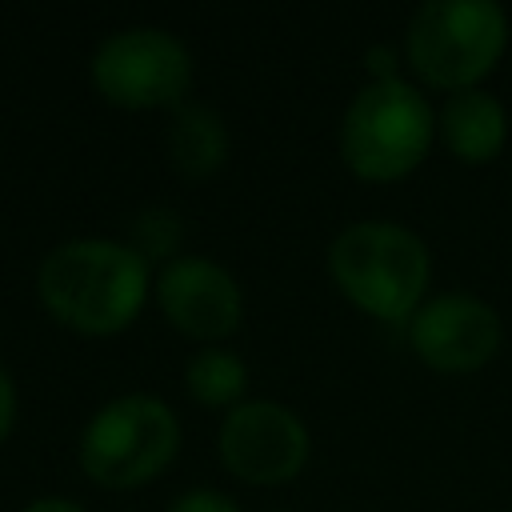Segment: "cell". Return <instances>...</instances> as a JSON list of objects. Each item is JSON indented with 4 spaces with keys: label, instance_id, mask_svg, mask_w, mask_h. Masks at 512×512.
I'll use <instances>...</instances> for the list:
<instances>
[{
    "label": "cell",
    "instance_id": "obj_1",
    "mask_svg": "<svg viewBox=\"0 0 512 512\" xmlns=\"http://www.w3.org/2000/svg\"><path fill=\"white\" fill-rule=\"evenodd\" d=\"M148 268L124 240L76 236L40 260L36 300L56 324L80 336H116L140 316L152 292Z\"/></svg>",
    "mask_w": 512,
    "mask_h": 512
},
{
    "label": "cell",
    "instance_id": "obj_2",
    "mask_svg": "<svg viewBox=\"0 0 512 512\" xmlns=\"http://www.w3.org/2000/svg\"><path fill=\"white\" fill-rule=\"evenodd\" d=\"M328 276L360 312L384 324H408L424 304L432 252L396 220H356L332 236Z\"/></svg>",
    "mask_w": 512,
    "mask_h": 512
},
{
    "label": "cell",
    "instance_id": "obj_3",
    "mask_svg": "<svg viewBox=\"0 0 512 512\" xmlns=\"http://www.w3.org/2000/svg\"><path fill=\"white\" fill-rule=\"evenodd\" d=\"M436 136V116L428 96L408 80H368L344 120L340 156L352 176L368 184H392L420 168Z\"/></svg>",
    "mask_w": 512,
    "mask_h": 512
},
{
    "label": "cell",
    "instance_id": "obj_4",
    "mask_svg": "<svg viewBox=\"0 0 512 512\" xmlns=\"http://www.w3.org/2000/svg\"><path fill=\"white\" fill-rule=\"evenodd\" d=\"M180 436V420L160 396L124 392L88 416L76 456L92 484L128 492L152 484L176 460Z\"/></svg>",
    "mask_w": 512,
    "mask_h": 512
},
{
    "label": "cell",
    "instance_id": "obj_5",
    "mask_svg": "<svg viewBox=\"0 0 512 512\" xmlns=\"http://www.w3.org/2000/svg\"><path fill=\"white\" fill-rule=\"evenodd\" d=\"M508 48V12L492 0H428L412 12L404 56L440 92L480 88Z\"/></svg>",
    "mask_w": 512,
    "mask_h": 512
},
{
    "label": "cell",
    "instance_id": "obj_6",
    "mask_svg": "<svg viewBox=\"0 0 512 512\" xmlns=\"http://www.w3.org/2000/svg\"><path fill=\"white\" fill-rule=\"evenodd\" d=\"M92 88L124 112L180 108L192 88V52L156 24H132L104 36L92 52Z\"/></svg>",
    "mask_w": 512,
    "mask_h": 512
},
{
    "label": "cell",
    "instance_id": "obj_7",
    "mask_svg": "<svg viewBox=\"0 0 512 512\" xmlns=\"http://www.w3.org/2000/svg\"><path fill=\"white\" fill-rule=\"evenodd\" d=\"M220 460L224 468L256 488L268 484H288L304 472L312 440L304 420L276 400H244L236 408H228V416L220 420V436H216Z\"/></svg>",
    "mask_w": 512,
    "mask_h": 512
},
{
    "label": "cell",
    "instance_id": "obj_8",
    "mask_svg": "<svg viewBox=\"0 0 512 512\" xmlns=\"http://www.w3.org/2000/svg\"><path fill=\"white\" fill-rule=\"evenodd\" d=\"M408 344L420 364L444 376L476 372L496 360L504 344L500 312L472 292H440L408 320Z\"/></svg>",
    "mask_w": 512,
    "mask_h": 512
},
{
    "label": "cell",
    "instance_id": "obj_9",
    "mask_svg": "<svg viewBox=\"0 0 512 512\" xmlns=\"http://www.w3.org/2000/svg\"><path fill=\"white\" fill-rule=\"evenodd\" d=\"M164 320L192 340H224L244 320V292L236 276L208 256H176L152 280Z\"/></svg>",
    "mask_w": 512,
    "mask_h": 512
},
{
    "label": "cell",
    "instance_id": "obj_10",
    "mask_svg": "<svg viewBox=\"0 0 512 512\" xmlns=\"http://www.w3.org/2000/svg\"><path fill=\"white\" fill-rule=\"evenodd\" d=\"M436 136L460 164H488L504 152L508 112L492 92L464 88V92H452L436 112Z\"/></svg>",
    "mask_w": 512,
    "mask_h": 512
},
{
    "label": "cell",
    "instance_id": "obj_11",
    "mask_svg": "<svg viewBox=\"0 0 512 512\" xmlns=\"http://www.w3.org/2000/svg\"><path fill=\"white\" fill-rule=\"evenodd\" d=\"M168 156H172V168L188 180L216 176L228 160V124H224V116L208 104L184 100L172 112V124H168Z\"/></svg>",
    "mask_w": 512,
    "mask_h": 512
},
{
    "label": "cell",
    "instance_id": "obj_12",
    "mask_svg": "<svg viewBox=\"0 0 512 512\" xmlns=\"http://www.w3.org/2000/svg\"><path fill=\"white\" fill-rule=\"evenodd\" d=\"M184 388L204 408H236L248 392V368L228 348H200L184 364Z\"/></svg>",
    "mask_w": 512,
    "mask_h": 512
},
{
    "label": "cell",
    "instance_id": "obj_13",
    "mask_svg": "<svg viewBox=\"0 0 512 512\" xmlns=\"http://www.w3.org/2000/svg\"><path fill=\"white\" fill-rule=\"evenodd\" d=\"M180 240H184V220H180V212H172V208H144L136 220H132V236L124 240L132 252H140L148 264H156L160 260V268L168 264V260H176L180 256Z\"/></svg>",
    "mask_w": 512,
    "mask_h": 512
},
{
    "label": "cell",
    "instance_id": "obj_14",
    "mask_svg": "<svg viewBox=\"0 0 512 512\" xmlns=\"http://www.w3.org/2000/svg\"><path fill=\"white\" fill-rule=\"evenodd\" d=\"M168 512H240V504L220 488H188L168 504Z\"/></svg>",
    "mask_w": 512,
    "mask_h": 512
},
{
    "label": "cell",
    "instance_id": "obj_15",
    "mask_svg": "<svg viewBox=\"0 0 512 512\" xmlns=\"http://www.w3.org/2000/svg\"><path fill=\"white\" fill-rule=\"evenodd\" d=\"M12 428H16V380L0 364V444L12 436Z\"/></svg>",
    "mask_w": 512,
    "mask_h": 512
},
{
    "label": "cell",
    "instance_id": "obj_16",
    "mask_svg": "<svg viewBox=\"0 0 512 512\" xmlns=\"http://www.w3.org/2000/svg\"><path fill=\"white\" fill-rule=\"evenodd\" d=\"M364 64L372 68V80H396V52L388 48V44H376V48H368L364 52Z\"/></svg>",
    "mask_w": 512,
    "mask_h": 512
},
{
    "label": "cell",
    "instance_id": "obj_17",
    "mask_svg": "<svg viewBox=\"0 0 512 512\" xmlns=\"http://www.w3.org/2000/svg\"><path fill=\"white\" fill-rule=\"evenodd\" d=\"M20 512H84V508L76 500H68V496H40V500L24 504Z\"/></svg>",
    "mask_w": 512,
    "mask_h": 512
}]
</instances>
